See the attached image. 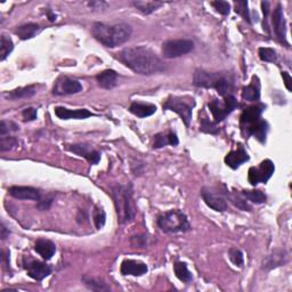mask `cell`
Returning <instances> with one entry per match:
<instances>
[{"label": "cell", "mask_w": 292, "mask_h": 292, "mask_svg": "<svg viewBox=\"0 0 292 292\" xmlns=\"http://www.w3.org/2000/svg\"><path fill=\"white\" fill-rule=\"evenodd\" d=\"M211 6L216 9V11L222 14V15H228L231 12V6L227 2H223V0H217V2H212Z\"/></svg>", "instance_id": "42"}, {"label": "cell", "mask_w": 292, "mask_h": 292, "mask_svg": "<svg viewBox=\"0 0 292 292\" xmlns=\"http://www.w3.org/2000/svg\"><path fill=\"white\" fill-rule=\"evenodd\" d=\"M242 194H243L244 198L249 201V202L253 203H264L266 201V195H265L262 191L253 190V191H242Z\"/></svg>", "instance_id": "34"}, {"label": "cell", "mask_w": 292, "mask_h": 292, "mask_svg": "<svg viewBox=\"0 0 292 292\" xmlns=\"http://www.w3.org/2000/svg\"><path fill=\"white\" fill-rule=\"evenodd\" d=\"M93 218H94L95 226L99 230V228H102L105 225V219H106V214H105V211L102 208L96 207L94 210V212H93Z\"/></svg>", "instance_id": "38"}, {"label": "cell", "mask_w": 292, "mask_h": 292, "mask_svg": "<svg viewBox=\"0 0 292 292\" xmlns=\"http://www.w3.org/2000/svg\"><path fill=\"white\" fill-rule=\"evenodd\" d=\"M118 59L131 71L141 76H151L164 70V63L150 48L129 47L118 54Z\"/></svg>", "instance_id": "1"}, {"label": "cell", "mask_w": 292, "mask_h": 292, "mask_svg": "<svg viewBox=\"0 0 292 292\" xmlns=\"http://www.w3.org/2000/svg\"><path fill=\"white\" fill-rule=\"evenodd\" d=\"M131 243L135 248H137V246H138V248H145V246L148 245V239H146V236H135L132 237Z\"/></svg>", "instance_id": "44"}, {"label": "cell", "mask_w": 292, "mask_h": 292, "mask_svg": "<svg viewBox=\"0 0 292 292\" xmlns=\"http://www.w3.org/2000/svg\"><path fill=\"white\" fill-rule=\"evenodd\" d=\"M130 112L138 118H146L152 116L157 111V106L153 104H145L135 102L130 105Z\"/></svg>", "instance_id": "24"}, {"label": "cell", "mask_w": 292, "mask_h": 292, "mask_svg": "<svg viewBox=\"0 0 292 292\" xmlns=\"http://www.w3.org/2000/svg\"><path fill=\"white\" fill-rule=\"evenodd\" d=\"M194 49V43L189 39L168 40L162 45V54L166 58H176L189 54Z\"/></svg>", "instance_id": "6"}, {"label": "cell", "mask_w": 292, "mask_h": 292, "mask_svg": "<svg viewBox=\"0 0 292 292\" xmlns=\"http://www.w3.org/2000/svg\"><path fill=\"white\" fill-rule=\"evenodd\" d=\"M243 129H245L246 135H252L257 138L259 141L264 143L266 140L267 131H268V125L266 121H264L260 119L257 122L251 123V125L244 126Z\"/></svg>", "instance_id": "19"}, {"label": "cell", "mask_w": 292, "mask_h": 292, "mask_svg": "<svg viewBox=\"0 0 292 292\" xmlns=\"http://www.w3.org/2000/svg\"><path fill=\"white\" fill-rule=\"evenodd\" d=\"M282 78H283V80H284V84H285L286 89L289 90V91H291V90H292V87H291V82H292L291 76H290L287 72H282Z\"/></svg>", "instance_id": "45"}, {"label": "cell", "mask_w": 292, "mask_h": 292, "mask_svg": "<svg viewBox=\"0 0 292 292\" xmlns=\"http://www.w3.org/2000/svg\"><path fill=\"white\" fill-rule=\"evenodd\" d=\"M24 267L29 276L35 281H43L45 277H47L52 273V268L46 263L39 262V260H24Z\"/></svg>", "instance_id": "11"}, {"label": "cell", "mask_w": 292, "mask_h": 292, "mask_svg": "<svg viewBox=\"0 0 292 292\" xmlns=\"http://www.w3.org/2000/svg\"><path fill=\"white\" fill-rule=\"evenodd\" d=\"M16 144L17 140L15 137L2 136V138H0V151H2V152H6V151L12 150Z\"/></svg>", "instance_id": "37"}, {"label": "cell", "mask_w": 292, "mask_h": 292, "mask_svg": "<svg viewBox=\"0 0 292 292\" xmlns=\"http://www.w3.org/2000/svg\"><path fill=\"white\" fill-rule=\"evenodd\" d=\"M259 57L264 62L274 63L276 62L277 56L275 50L272 48H259Z\"/></svg>", "instance_id": "36"}, {"label": "cell", "mask_w": 292, "mask_h": 292, "mask_svg": "<svg viewBox=\"0 0 292 292\" xmlns=\"http://www.w3.org/2000/svg\"><path fill=\"white\" fill-rule=\"evenodd\" d=\"M18 129H20V127L15 122L3 120L2 123H0V136H6L9 132L17 131Z\"/></svg>", "instance_id": "39"}, {"label": "cell", "mask_w": 292, "mask_h": 292, "mask_svg": "<svg viewBox=\"0 0 292 292\" xmlns=\"http://www.w3.org/2000/svg\"><path fill=\"white\" fill-rule=\"evenodd\" d=\"M67 149L70 150L71 152L80 155V157L86 158L91 164L98 163V161L100 160V154L98 151L91 149V146L89 145L76 144V145H70Z\"/></svg>", "instance_id": "16"}, {"label": "cell", "mask_w": 292, "mask_h": 292, "mask_svg": "<svg viewBox=\"0 0 292 292\" xmlns=\"http://www.w3.org/2000/svg\"><path fill=\"white\" fill-rule=\"evenodd\" d=\"M120 271L122 275H132V276H141L148 273L149 268L148 265L137 262V260L126 259L123 260L120 267Z\"/></svg>", "instance_id": "14"}, {"label": "cell", "mask_w": 292, "mask_h": 292, "mask_svg": "<svg viewBox=\"0 0 292 292\" xmlns=\"http://www.w3.org/2000/svg\"><path fill=\"white\" fill-rule=\"evenodd\" d=\"M0 231H2V239L5 240V239H7V236L9 235V231L6 228V226L4 225V224H2V228H0Z\"/></svg>", "instance_id": "46"}, {"label": "cell", "mask_w": 292, "mask_h": 292, "mask_svg": "<svg viewBox=\"0 0 292 292\" xmlns=\"http://www.w3.org/2000/svg\"><path fill=\"white\" fill-rule=\"evenodd\" d=\"M228 256H230L231 262L235 265V266L242 267L244 264V258H243V253L242 251L236 249V248H232L228 251Z\"/></svg>", "instance_id": "35"}, {"label": "cell", "mask_w": 292, "mask_h": 292, "mask_svg": "<svg viewBox=\"0 0 292 292\" xmlns=\"http://www.w3.org/2000/svg\"><path fill=\"white\" fill-rule=\"evenodd\" d=\"M208 106L212 113L214 121L219 122L223 121L228 114L234 111L237 106V100L233 95H228L224 99V102H221L218 99H212L211 102H209Z\"/></svg>", "instance_id": "7"}, {"label": "cell", "mask_w": 292, "mask_h": 292, "mask_svg": "<svg viewBox=\"0 0 292 292\" xmlns=\"http://www.w3.org/2000/svg\"><path fill=\"white\" fill-rule=\"evenodd\" d=\"M35 93H36L35 86H26V87H21V88L9 91V93L5 95V97H7L8 99L29 98L31 97V96H33Z\"/></svg>", "instance_id": "25"}, {"label": "cell", "mask_w": 292, "mask_h": 292, "mask_svg": "<svg viewBox=\"0 0 292 292\" xmlns=\"http://www.w3.org/2000/svg\"><path fill=\"white\" fill-rule=\"evenodd\" d=\"M96 79H97L99 87H102L104 89H112L117 86L118 75L113 70H105L102 73H99L96 77Z\"/></svg>", "instance_id": "23"}, {"label": "cell", "mask_w": 292, "mask_h": 292, "mask_svg": "<svg viewBox=\"0 0 292 292\" xmlns=\"http://www.w3.org/2000/svg\"><path fill=\"white\" fill-rule=\"evenodd\" d=\"M158 226L166 233H185L191 230L189 219L180 210H170L160 214Z\"/></svg>", "instance_id": "4"}, {"label": "cell", "mask_w": 292, "mask_h": 292, "mask_svg": "<svg viewBox=\"0 0 292 292\" xmlns=\"http://www.w3.org/2000/svg\"><path fill=\"white\" fill-rule=\"evenodd\" d=\"M225 73H211L204 70H196L194 73V85L203 88H216L218 82L223 79Z\"/></svg>", "instance_id": "10"}, {"label": "cell", "mask_w": 292, "mask_h": 292, "mask_svg": "<svg viewBox=\"0 0 292 292\" xmlns=\"http://www.w3.org/2000/svg\"><path fill=\"white\" fill-rule=\"evenodd\" d=\"M201 130L204 132H209V134H216L219 129L213 122L210 121L207 117H204L201 118Z\"/></svg>", "instance_id": "41"}, {"label": "cell", "mask_w": 292, "mask_h": 292, "mask_svg": "<svg viewBox=\"0 0 292 292\" xmlns=\"http://www.w3.org/2000/svg\"><path fill=\"white\" fill-rule=\"evenodd\" d=\"M91 33L105 47L114 48L127 43L130 39L132 27L127 23H117V24H105L96 22L91 26Z\"/></svg>", "instance_id": "2"}, {"label": "cell", "mask_w": 292, "mask_h": 292, "mask_svg": "<svg viewBox=\"0 0 292 292\" xmlns=\"http://www.w3.org/2000/svg\"><path fill=\"white\" fill-rule=\"evenodd\" d=\"M242 97L245 100H251V102H256L260 97V85L258 82V78L253 77L252 84H250L248 87L243 88L242 91Z\"/></svg>", "instance_id": "26"}, {"label": "cell", "mask_w": 292, "mask_h": 292, "mask_svg": "<svg viewBox=\"0 0 292 292\" xmlns=\"http://www.w3.org/2000/svg\"><path fill=\"white\" fill-rule=\"evenodd\" d=\"M287 262V253L284 250H275L268 256L264 263V268L267 269H273L276 268L278 266H282Z\"/></svg>", "instance_id": "20"}, {"label": "cell", "mask_w": 292, "mask_h": 292, "mask_svg": "<svg viewBox=\"0 0 292 292\" xmlns=\"http://www.w3.org/2000/svg\"><path fill=\"white\" fill-rule=\"evenodd\" d=\"M275 167L271 160H265L259 164V167H252L249 170V181L251 185L256 186L259 182H267L273 176Z\"/></svg>", "instance_id": "9"}, {"label": "cell", "mask_w": 292, "mask_h": 292, "mask_svg": "<svg viewBox=\"0 0 292 292\" xmlns=\"http://www.w3.org/2000/svg\"><path fill=\"white\" fill-rule=\"evenodd\" d=\"M9 194L18 200L40 201V192L30 186H13L9 189Z\"/></svg>", "instance_id": "15"}, {"label": "cell", "mask_w": 292, "mask_h": 292, "mask_svg": "<svg viewBox=\"0 0 292 292\" xmlns=\"http://www.w3.org/2000/svg\"><path fill=\"white\" fill-rule=\"evenodd\" d=\"M112 195L116 204L118 221L121 224L134 221L136 216V207L132 199L130 185H117L113 187Z\"/></svg>", "instance_id": "3"}, {"label": "cell", "mask_w": 292, "mask_h": 292, "mask_svg": "<svg viewBox=\"0 0 292 292\" xmlns=\"http://www.w3.org/2000/svg\"><path fill=\"white\" fill-rule=\"evenodd\" d=\"M235 12L244 18L245 21L250 22V14L248 9V2H235Z\"/></svg>", "instance_id": "40"}, {"label": "cell", "mask_w": 292, "mask_h": 292, "mask_svg": "<svg viewBox=\"0 0 292 292\" xmlns=\"http://www.w3.org/2000/svg\"><path fill=\"white\" fill-rule=\"evenodd\" d=\"M34 250L41 256V258L45 260H49L52 259L55 252H56V246H55L52 241L46 239H39L35 242Z\"/></svg>", "instance_id": "22"}, {"label": "cell", "mask_w": 292, "mask_h": 292, "mask_svg": "<svg viewBox=\"0 0 292 292\" xmlns=\"http://www.w3.org/2000/svg\"><path fill=\"white\" fill-rule=\"evenodd\" d=\"M85 284L89 287V289L94 291H108L111 290L107 283H105L103 280L98 277H90V276H84L82 277Z\"/></svg>", "instance_id": "29"}, {"label": "cell", "mask_w": 292, "mask_h": 292, "mask_svg": "<svg viewBox=\"0 0 292 292\" xmlns=\"http://www.w3.org/2000/svg\"><path fill=\"white\" fill-rule=\"evenodd\" d=\"M194 105L195 102L193 98L171 97L163 104V108L176 112L178 116L181 118V120L185 123L186 127H189L192 120V108L194 107Z\"/></svg>", "instance_id": "5"}, {"label": "cell", "mask_w": 292, "mask_h": 292, "mask_svg": "<svg viewBox=\"0 0 292 292\" xmlns=\"http://www.w3.org/2000/svg\"><path fill=\"white\" fill-rule=\"evenodd\" d=\"M173 271H175L178 280H180L181 282L189 283L192 281V274L189 271V268H187V265L185 263H176L173 265Z\"/></svg>", "instance_id": "30"}, {"label": "cell", "mask_w": 292, "mask_h": 292, "mask_svg": "<svg viewBox=\"0 0 292 292\" xmlns=\"http://www.w3.org/2000/svg\"><path fill=\"white\" fill-rule=\"evenodd\" d=\"M82 90V85L78 80L67 77H62L55 82L53 93L55 95H72Z\"/></svg>", "instance_id": "12"}, {"label": "cell", "mask_w": 292, "mask_h": 292, "mask_svg": "<svg viewBox=\"0 0 292 292\" xmlns=\"http://www.w3.org/2000/svg\"><path fill=\"white\" fill-rule=\"evenodd\" d=\"M249 160V155L246 153V151L243 149V146L239 145L237 149L232 151L228 153L225 158V162L228 167L232 169H237L242 163L246 162Z\"/></svg>", "instance_id": "17"}, {"label": "cell", "mask_w": 292, "mask_h": 292, "mask_svg": "<svg viewBox=\"0 0 292 292\" xmlns=\"http://www.w3.org/2000/svg\"><path fill=\"white\" fill-rule=\"evenodd\" d=\"M178 144V138L176 134H173V132H168V134H158L155 136V139H154V148L155 149H160V148H163V146L166 145H172V146H176Z\"/></svg>", "instance_id": "28"}, {"label": "cell", "mask_w": 292, "mask_h": 292, "mask_svg": "<svg viewBox=\"0 0 292 292\" xmlns=\"http://www.w3.org/2000/svg\"><path fill=\"white\" fill-rule=\"evenodd\" d=\"M22 116L25 121H33L36 119V110L33 107H27L22 112Z\"/></svg>", "instance_id": "43"}, {"label": "cell", "mask_w": 292, "mask_h": 292, "mask_svg": "<svg viewBox=\"0 0 292 292\" xmlns=\"http://www.w3.org/2000/svg\"><path fill=\"white\" fill-rule=\"evenodd\" d=\"M132 5H134V6L143 14H151L157 11V9H159L161 6H163V3L161 2H134Z\"/></svg>", "instance_id": "31"}, {"label": "cell", "mask_w": 292, "mask_h": 292, "mask_svg": "<svg viewBox=\"0 0 292 292\" xmlns=\"http://www.w3.org/2000/svg\"><path fill=\"white\" fill-rule=\"evenodd\" d=\"M55 114H56L59 119H62V120H68V119H87L93 116V113L86 108L68 110L62 106L55 107Z\"/></svg>", "instance_id": "18"}, {"label": "cell", "mask_w": 292, "mask_h": 292, "mask_svg": "<svg viewBox=\"0 0 292 292\" xmlns=\"http://www.w3.org/2000/svg\"><path fill=\"white\" fill-rule=\"evenodd\" d=\"M272 21H273L274 31H275V34L277 36V39L280 40V43L287 45L285 20H284V14H283V8H282L281 4H278L276 8L274 9Z\"/></svg>", "instance_id": "13"}, {"label": "cell", "mask_w": 292, "mask_h": 292, "mask_svg": "<svg viewBox=\"0 0 292 292\" xmlns=\"http://www.w3.org/2000/svg\"><path fill=\"white\" fill-rule=\"evenodd\" d=\"M14 48L13 40L9 36L3 34L2 39H0V59L5 61L9 54L12 53Z\"/></svg>", "instance_id": "33"}, {"label": "cell", "mask_w": 292, "mask_h": 292, "mask_svg": "<svg viewBox=\"0 0 292 292\" xmlns=\"http://www.w3.org/2000/svg\"><path fill=\"white\" fill-rule=\"evenodd\" d=\"M264 108H265L264 105H253V106H250L244 110L241 116L242 126L243 127L248 126L251 125V123H254L260 120V116H262Z\"/></svg>", "instance_id": "21"}, {"label": "cell", "mask_w": 292, "mask_h": 292, "mask_svg": "<svg viewBox=\"0 0 292 292\" xmlns=\"http://www.w3.org/2000/svg\"><path fill=\"white\" fill-rule=\"evenodd\" d=\"M228 199L232 201L233 204H235L237 208L244 211H251V205L249 204V201L246 200L242 193H230L227 194Z\"/></svg>", "instance_id": "32"}, {"label": "cell", "mask_w": 292, "mask_h": 292, "mask_svg": "<svg viewBox=\"0 0 292 292\" xmlns=\"http://www.w3.org/2000/svg\"><path fill=\"white\" fill-rule=\"evenodd\" d=\"M201 196L209 208H211L214 211L223 212L227 210V201L221 191H218L216 187L205 186L201 190Z\"/></svg>", "instance_id": "8"}, {"label": "cell", "mask_w": 292, "mask_h": 292, "mask_svg": "<svg viewBox=\"0 0 292 292\" xmlns=\"http://www.w3.org/2000/svg\"><path fill=\"white\" fill-rule=\"evenodd\" d=\"M39 25L35 23H29V24H24L18 26L15 30V34L20 36L22 40H27L33 38V36L38 33Z\"/></svg>", "instance_id": "27"}]
</instances>
